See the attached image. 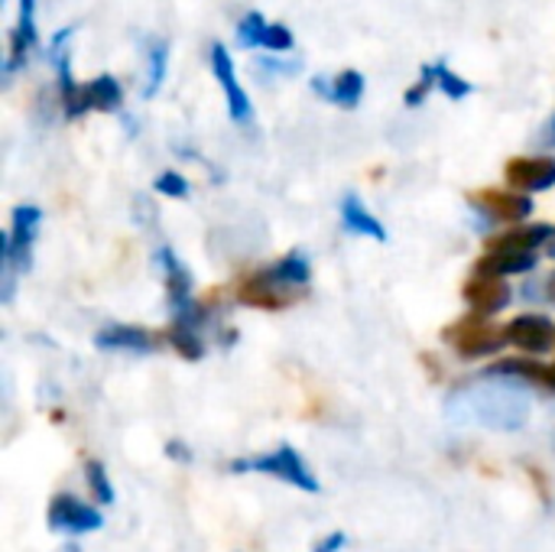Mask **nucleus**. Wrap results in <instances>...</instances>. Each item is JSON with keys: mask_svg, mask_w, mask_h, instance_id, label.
<instances>
[{"mask_svg": "<svg viewBox=\"0 0 555 552\" xmlns=\"http://www.w3.org/2000/svg\"><path fill=\"white\" fill-rule=\"evenodd\" d=\"M530 394L524 381L485 374L478 384L459 387L446 400V416L459 426H481L494 433H517L530 423Z\"/></svg>", "mask_w": 555, "mask_h": 552, "instance_id": "nucleus-1", "label": "nucleus"}, {"mask_svg": "<svg viewBox=\"0 0 555 552\" xmlns=\"http://www.w3.org/2000/svg\"><path fill=\"white\" fill-rule=\"evenodd\" d=\"M42 211L36 205H20L13 208L10 231L0 241V270H3V303L13 299V280L16 273H29L33 267V247L39 238Z\"/></svg>", "mask_w": 555, "mask_h": 552, "instance_id": "nucleus-2", "label": "nucleus"}, {"mask_svg": "<svg viewBox=\"0 0 555 552\" xmlns=\"http://www.w3.org/2000/svg\"><path fill=\"white\" fill-rule=\"evenodd\" d=\"M231 472H260V475H270L283 485H293L306 495H319L322 485L319 478L306 468V459L293 449V446H280L267 455H254V459H241V462H231Z\"/></svg>", "mask_w": 555, "mask_h": 552, "instance_id": "nucleus-3", "label": "nucleus"}, {"mask_svg": "<svg viewBox=\"0 0 555 552\" xmlns=\"http://www.w3.org/2000/svg\"><path fill=\"white\" fill-rule=\"evenodd\" d=\"M442 338H446L462 358H488V355H498L504 345H511V342H507V332L498 329V325H491L488 316H478V312L459 319L455 325H449Z\"/></svg>", "mask_w": 555, "mask_h": 552, "instance_id": "nucleus-4", "label": "nucleus"}, {"mask_svg": "<svg viewBox=\"0 0 555 552\" xmlns=\"http://www.w3.org/2000/svg\"><path fill=\"white\" fill-rule=\"evenodd\" d=\"M65 117H85L88 111H101V114H117L124 107V88L114 75H98L85 85H78L68 98H62Z\"/></svg>", "mask_w": 555, "mask_h": 552, "instance_id": "nucleus-5", "label": "nucleus"}, {"mask_svg": "<svg viewBox=\"0 0 555 552\" xmlns=\"http://www.w3.org/2000/svg\"><path fill=\"white\" fill-rule=\"evenodd\" d=\"M208 62H211V72H215V78H218L221 91H224L228 117H231L234 124H244V127H247V124L254 120V104H250V98H247L244 85L237 81L234 59H231L228 46H224V42H211V49H208Z\"/></svg>", "mask_w": 555, "mask_h": 552, "instance_id": "nucleus-6", "label": "nucleus"}, {"mask_svg": "<svg viewBox=\"0 0 555 552\" xmlns=\"http://www.w3.org/2000/svg\"><path fill=\"white\" fill-rule=\"evenodd\" d=\"M49 530L55 534H68V537H81V534H94L104 527L101 511L88 508L85 501L72 498V495H55L49 501V514H46Z\"/></svg>", "mask_w": 555, "mask_h": 552, "instance_id": "nucleus-7", "label": "nucleus"}, {"mask_svg": "<svg viewBox=\"0 0 555 552\" xmlns=\"http://www.w3.org/2000/svg\"><path fill=\"white\" fill-rule=\"evenodd\" d=\"M472 205H478V211L498 218V221H524L533 211V198L530 192L520 189H485L472 195Z\"/></svg>", "mask_w": 555, "mask_h": 552, "instance_id": "nucleus-8", "label": "nucleus"}, {"mask_svg": "<svg viewBox=\"0 0 555 552\" xmlns=\"http://www.w3.org/2000/svg\"><path fill=\"white\" fill-rule=\"evenodd\" d=\"M156 267H159V273H163V286H166V303H169V312L176 316V312H182L189 303H192V273H189V267L176 257V251L172 247H159L156 251Z\"/></svg>", "mask_w": 555, "mask_h": 552, "instance_id": "nucleus-9", "label": "nucleus"}, {"mask_svg": "<svg viewBox=\"0 0 555 552\" xmlns=\"http://www.w3.org/2000/svg\"><path fill=\"white\" fill-rule=\"evenodd\" d=\"M504 179L520 192H546L555 185V156H514Z\"/></svg>", "mask_w": 555, "mask_h": 552, "instance_id": "nucleus-10", "label": "nucleus"}, {"mask_svg": "<svg viewBox=\"0 0 555 552\" xmlns=\"http://www.w3.org/2000/svg\"><path fill=\"white\" fill-rule=\"evenodd\" d=\"M465 303L472 306V312L478 316H494L501 309L511 306V286L504 283V277H494V273H475L465 290H462Z\"/></svg>", "mask_w": 555, "mask_h": 552, "instance_id": "nucleus-11", "label": "nucleus"}, {"mask_svg": "<svg viewBox=\"0 0 555 552\" xmlns=\"http://www.w3.org/2000/svg\"><path fill=\"white\" fill-rule=\"evenodd\" d=\"M36 0H20V13H16V23L10 29V52L3 59V75L10 78L16 68L26 65L29 52L36 49Z\"/></svg>", "mask_w": 555, "mask_h": 552, "instance_id": "nucleus-12", "label": "nucleus"}, {"mask_svg": "<svg viewBox=\"0 0 555 552\" xmlns=\"http://www.w3.org/2000/svg\"><path fill=\"white\" fill-rule=\"evenodd\" d=\"M299 296H302V290L280 286V283H273L263 270L237 286V303L254 306V309H286V306L299 303Z\"/></svg>", "mask_w": 555, "mask_h": 552, "instance_id": "nucleus-13", "label": "nucleus"}, {"mask_svg": "<svg viewBox=\"0 0 555 552\" xmlns=\"http://www.w3.org/2000/svg\"><path fill=\"white\" fill-rule=\"evenodd\" d=\"M94 345L101 351H124V355H153L159 348V338L140 325H124V322H114V325H104L98 335H94Z\"/></svg>", "mask_w": 555, "mask_h": 552, "instance_id": "nucleus-14", "label": "nucleus"}, {"mask_svg": "<svg viewBox=\"0 0 555 552\" xmlns=\"http://www.w3.org/2000/svg\"><path fill=\"white\" fill-rule=\"evenodd\" d=\"M507 342L527 355H546L555 345V325L546 316H517L511 325H504Z\"/></svg>", "mask_w": 555, "mask_h": 552, "instance_id": "nucleus-15", "label": "nucleus"}, {"mask_svg": "<svg viewBox=\"0 0 555 552\" xmlns=\"http://www.w3.org/2000/svg\"><path fill=\"white\" fill-rule=\"evenodd\" d=\"M555 228L550 224H520L504 234H494L485 241L488 254H537L543 244H550Z\"/></svg>", "mask_w": 555, "mask_h": 552, "instance_id": "nucleus-16", "label": "nucleus"}, {"mask_svg": "<svg viewBox=\"0 0 555 552\" xmlns=\"http://www.w3.org/2000/svg\"><path fill=\"white\" fill-rule=\"evenodd\" d=\"M312 88H315L319 98H325V101H332V104H338L345 111H354L361 104V98H364V75L358 68H345L335 78L315 75Z\"/></svg>", "mask_w": 555, "mask_h": 552, "instance_id": "nucleus-17", "label": "nucleus"}, {"mask_svg": "<svg viewBox=\"0 0 555 552\" xmlns=\"http://www.w3.org/2000/svg\"><path fill=\"white\" fill-rule=\"evenodd\" d=\"M338 215H341V224L348 234H358V238H371L377 244H387V228L374 218V211L364 205V198L358 192H348L338 205Z\"/></svg>", "mask_w": 555, "mask_h": 552, "instance_id": "nucleus-18", "label": "nucleus"}, {"mask_svg": "<svg viewBox=\"0 0 555 552\" xmlns=\"http://www.w3.org/2000/svg\"><path fill=\"white\" fill-rule=\"evenodd\" d=\"M263 273H267L273 283L289 286V290H302V286H309V280H312V267H309V260H306L302 251H289V254L280 257L273 267H267Z\"/></svg>", "mask_w": 555, "mask_h": 552, "instance_id": "nucleus-19", "label": "nucleus"}, {"mask_svg": "<svg viewBox=\"0 0 555 552\" xmlns=\"http://www.w3.org/2000/svg\"><path fill=\"white\" fill-rule=\"evenodd\" d=\"M537 267V254H488L475 264L478 273H494V277H517L530 273Z\"/></svg>", "mask_w": 555, "mask_h": 552, "instance_id": "nucleus-20", "label": "nucleus"}, {"mask_svg": "<svg viewBox=\"0 0 555 552\" xmlns=\"http://www.w3.org/2000/svg\"><path fill=\"white\" fill-rule=\"evenodd\" d=\"M166 68H169V42L153 36L146 42V85H143V98H153L163 88Z\"/></svg>", "mask_w": 555, "mask_h": 552, "instance_id": "nucleus-21", "label": "nucleus"}, {"mask_svg": "<svg viewBox=\"0 0 555 552\" xmlns=\"http://www.w3.org/2000/svg\"><path fill=\"white\" fill-rule=\"evenodd\" d=\"M166 342L176 348V355H182L185 361H202L205 358V338H202V329H192L185 322H176L169 325L166 332Z\"/></svg>", "mask_w": 555, "mask_h": 552, "instance_id": "nucleus-22", "label": "nucleus"}, {"mask_svg": "<svg viewBox=\"0 0 555 552\" xmlns=\"http://www.w3.org/2000/svg\"><path fill=\"white\" fill-rule=\"evenodd\" d=\"M270 20L260 10H247L237 23V42L244 49H263V36H267Z\"/></svg>", "mask_w": 555, "mask_h": 552, "instance_id": "nucleus-23", "label": "nucleus"}, {"mask_svg": "<svg viewBox=\"0 0 555 552\" xmlns=\"http://www.w3.org/2000/svg\"><path fill=\"white\" fill-rule=\"evenodd\" d=\"M433 68H436V88H442V94H446V98L462 101V98H468V94L475 91V85H472V81H465L459 72H452L446 62H436Z\"/></svg>", "mask_w": 555, "mask_h": 552, "instance_id": "nucleus-24", "label": "nucleus"}, {"mask_svg": "<svg viewBox=\"0 0 555 552\" xmlns=\"http://www.w3.org/2000/svg\"><path fill=\"white\" fill-rule=\"evenodd\" d=\"M85 482L94 495L98 504H114V488H111V478H107V468L94 459L85 462Z\"/></svg>", "mask_w": 555, "mask_h": 552, "instance_id": "nucleus-25", "label": "nucleus"}, {"mask_svg": "<svg viewBox=\"0 0 555 552\" xmlns=\"http://www.w3.org/2000/svg\"><path fill=\"white\" fill-rule=\"evenodd\" d=\"M433 88H436V68H433V65H423V68H420V81H416V85H410V91L403 94L406 107H420Z\"/></svg>", "mask_w": 555, "mask_h": 552, "instance_id": "nucleus-26", "label": "nucleus"}, {"mask_svg": "<svg viewBox=\"0 0 555 552\" xmlns=\"http://www.w3.org/2000/svg\"><path fill=\"white\" fill-rule=\"evenodd\" d=\"M153 189L159 192V195H169V198H189V182H185V176H179V172H159L156 176V182H153Z\"/></svg>", "mask_w": 555, "mask_h": 552, "instance_id": "nucleus-27", "label": "nucleus"}, {"mask_svg": "<svg viewBox=\"0 0 555 552\" xmlns=\"http://www.w3.org/2000/svg\"><path fill=\"white\" fill-rule=\"evenodd\" d=\"M293 29L283 26V23H270L267 26V36H263V49L267 52H289L293 49Z\"/></svg>", "mask_w": 555, "mask_h": 552, "instance_id": "nucleus-28", "label": "nucleus"}, {"mask_svg": "<svg viewBox=\"0 0 555 552\" xmlns=\"http://www.w3.org/2000/svg\"><path fill=\"white\" fill-rule=\"evenodd\" d=\"M166 455H169L172 462H192V449H189L185 442H179V439L166 442Z\"/></svg>", "mask_w": 555, "mask_h": 552, "instance_id": "nucleus-29", "label": "nucleus"}, {"mask_svg": "<svg viewBox=\"0 0 555 552\" xmlns=\"http://www.w3.org/2000/svg\"><path fill=\"white\" fill-rule=\"evenodd\" d=\"M345 543H348L345 534H328V537L315 547V552H341L345 550Z\"/></svg>", "mask_w": 555, "mask_h": 552, "instance_id": "nucleus-30", "label": "nucleus"}, {"mask_svg": "<svg viewBox=\"0 0 555 552\" xmlns=\"http://www.w3.org/2000/svg\"><path fill=\"white\" fill-rule=\"evenodd\" d=\"M543 290H546V299L555 306V270L550 273V280H546V286H543Z\"/></svg>", "mask_w": 555, "mask_h": 552, "instance_id": "nucleus-31", "label": "nucleus"}, {"mask_svg": "<svg viewBox=\"0 0 555 552\" xmlns=\"http://www.w3.org/2000/svg\"><path fill=\"white\" fill-rule=\"evenodd\" d=\"M546 143H550V146H555V117H553V124L546 127Z\"/></svg>", "mask_w": 555, "mask_h": 552, "instance_id": "nucleus-32", "label": "nucleus"}, {"mask_svg": "<svg viewBox=\"0 0 555 552\" xmlns=\"http://www.w3.org/2000/svg\"><path fill=\"white\" fill-rule=\"evenodd\" d=\"M546 254H550V257H555V231H553V238H550V244H546Z\"/></svg>", "mask_w": 555, "mask_h": 552, "instance_id": "nucleus-33", "label": "nucleus"}]
</instances>
